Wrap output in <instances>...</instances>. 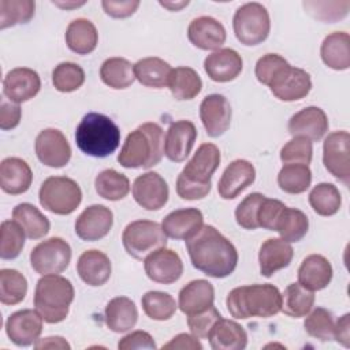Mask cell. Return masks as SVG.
<instances>
[{"label":"cell","mask_w":350,"mask_h":350,"mask_svg":"<svg viewBox=\"0 0 350 350\" xmlns=\"http://www.w3.org/2000/svg\"><path fill=\"white\" fill-rule=\"evenodd\" d=\"M323 163L325 170L343 182L350 183V134L334 131L327 135L323 145Z\"/></svg>","instance_id":"obj_11"},{"label":"cell","mask_w":350,"mask_h":350,"mask_svg":"<svg viewBox=\"0 0 350 350\" xmlns=\"http://www.w3.org/2000/svg\"><path fill=\"white\" fill-rule=\"evenodd\" d=\"M206 339L213 350H243L247 345V334L243 327L223 317L216 321Z\"/></svg>","instance_id":"obj_31"},{"label":"cell","mask_w":350,"mask_h":350,"mask_svg":"<svg viewBox=\"0 0 350 350\" xmlns=\"http://www.w3.org/2000/svg\"><path fill=\"white\" fill-rule=\"evenodd\" d=\"M328 131V118L319 107H306L294 113L288 120V133L293 137H305L320 141Z\"/></svg>","instance_id":"obj_23"},{"label":"cell","mask_w":350,"mask_h":350,"mask_svg":"<svg viewBox=\"0 0 350 350\" xmlns=\"http://www.w3.org/2000/svg\"><path fill=\"white\" fill-rule=\"evenodd\" d=\"M189 4V1L186 0V1H160V5H163V7H165V8H168V10H171V11H178V10H180V8H183V7H186Z\"/></svg>","instance_id":"obj_62"},{"label":"cell","mask_w":350,"mask_h":350,"mask_svg":"<svg viewBox=\"0 0 350 350\" xmlns=\"http://www.w3.org/2000/svg\"><path fill=\"white\" fill-rule=\"evenodd\" d=\"M85 82L83 68L72 62H63L52 71V83L56 90L70 93L79 89Z\"/></svg>","instance_id":"obj_48"},{"label":"cell","mask_w":350,"mask_h":350,"mask_svg":"<svg viewBox=\"0 0 350 350\" xmlns=\"http://www.w3.org/2000/svg\"><path fill=\"white\" fill-rule=\"evenodd\" d=\"M146 276L160 284H172L183 273V262L179 254L171 249L160 247L144 258Z\"/></svg>","instance_id":"obj_14"},{"label":"cell","mask_w":350,"mask_h":350,"mask_svg":"<svg viewBox=\"0 0 350 350\" xmlns=\"http://www.w3.org/2000/svg\"><path fill=\"white\" fill-rule=\"evenodd\" d=\"M314 304L313 291L299 283H291L282 294V312L290 317L299 319L306 316Z\"/></svg>","instance_id":"obj_39"},{"label":"cell","mask_w":350,"mask_h":350,"mask_svg":"<svg viewBox=\"0 0 350 350\" xmlns=\"http://www.w3.org/2000/svg\"><path fill=\"white\" fill-rule=\"evenodd\" d=\"M139 4L141 3L138 0H129V1L104 0V1H101V5H103L105 14L112 18H116V19L131 16L137 11Z\"/></svg>","instance_id":"obj_57"},{"label":"cell","mask_w":350,"mask_h":350,"mask_svg":"<svg viewBox=\"0 0 350 350\" xmlns=\"http://www.w3.org/2000/svg\"><path fill=\"white\" fill-rule=\"evenodd\" d=\"M232 27L235 37L241 44L247 46L258 45L264 42L269 34V14L260 3H246L235 11Z\"/></svg>","instance_id":"obj_8"},{"label":"cell","mask_w":350,"mask_h":350,"mask_svg":"<svg viewBox=\"0 0 350 350\" xmlns=\"http://www.w3.org/2000/svg\"><path fill=\"white\" fill-rule=\"evenodd\" d=\"M27 293V280L16 269L3 268L0 271V301L4 305L22 302Z\"/></svg>","instance_id":"obj_44"},{"label":"cell","mask_w":350,"mask_h":350,"mask_svg":"<svg viewBox=\"0 0 350 350\" xmlns=\"http://www.w3.org/2000/svg\"><path fill=\"white\" fill-rule=\"evenodd\" d=\"M168 88L174 98L191 100L201 92L202 81L191 67H176L171 71Z\"/></svg>","instance_id":"obj_38"},{"label":"cell","mask_w":350,"mask_h":350,"mask_svg":"<svg viewBox=\"0 0 350 350\" xmlns=\"http://www.w3.org/2000/svg\"><path fill=\"white\" fill-rule=\"evenodd\" d=\"M163 349H182V350H201L202 345L198 342V338L189 334H179L174 336Z\"/></svg>","instance_id":"obj_59"},{"label":"cell","mask_w":350,"mask_h":350,"mask_svg":"<svg viewBox=\"0 0 350 350\" xmlns=\"http://www.w3.org/2000/svg\"><path fill=\"white\" fill-rule=\"evenodd\" d=\"M25 231L15 220H4L0 227V256L3 260L16 258L25 245Z\"/></svg>","instance_id":"obj_47"},{"label":"cell","mask_w":350,"mask_h":350,"mask_svg":"<svg viewBox=\"0 0 350 350\" xmlns=\"http://www.w3.org/2000/svg\"><path fill=\"white\" fill-rule=\"evenodd\" d=\"M197 138V129L190 120H176L170 124L164 138V154L174 163L186 160Z\"/></svg>","instance_id":"obj_20"},{"label":"cell","mask_w":350,"mask_h":350,"mask_svg":"<svg viewBox=\"0 0 350 350\" xmlns=\"http://www.w3.org/2000/svg\"><path fill=\"white\" fill-rule=\"evenodd\" d=\"M168 196V185L157 172H145L137 176L133 183V197L146 211L161 209L167 204Z\"/></svg>","instance_id":"obj_15"},{"label":"cell","mask_w":350,"mask_h":350,"mask_svg":"<svg viewBox=\"0 0 350 350\" xmlns=\"http://www.w3.org/2000/svg\"><path fill=\"white\" fill-rule=\"evenodd\" d=\"M98 42V33L93 22L78 18L70 22L66 30V44L77 55H88L93 52Z\"/></svg>","instance_id":"obj_34"},{"label":"cell","mask_w":350,"mask_h":350,"mask_svg":"<svg viewBox=\"0 0 350 350\" xmlns=\"http://www.w3.org/2000/svg\"><path fill=\"white\" fill-rule=\"evenodd\" d=\"M42 317L37 310L22 309L8 316L5 332L10 340L16 346L34 345L42 332Z\"/></svg>","instance_id":"obj_16"},{"label":"cell","mask_w":350,"mask_h":350,"mask_svg":"<svg viewBox=\"0 0 350 350\" xmlns=\"http://www.w3.org/2000/svg\"><path fill=\"white\" fill-rule=\"evenodd\" d=\"M171 66L160 57H144L134 64L135 79L146 88L161 89L168 86Z\"/></svg>","instance_id":"obj_35"},{"label":"cell","mask_w":350,"mask_h":350,"mask_svg":"<svg viewBox=\"0 0 350 350\" xmlns=\"http://www.w3.org/2000/svg\"><path fill=\"white\" fill-rule=\"evenodd\" d=\"M36 3L33 0H1L0 29L27 23L34 16Z\"/></svg>","instance_id":"obj_46"},{"label":"cell","mask_w":350,"mask_h":350,"mask_svg":"<svg viewBox=\"0 0 350 350\" xmlns=\"http://www.w3.org/2000/svg\"><path fill=\"white\" fill-rule=\"evenodd\" d=\"M309 204L317 215L332 216L340 209L342 197L335 185L323 182L316 185L309 193Z\"/></svg>","instance_id":"obj_42"},{"label":"cell","mask_w":350,"mask_h":350,"mask_svg":"<svg viewBox=\"0 0 350 350\" xmlns=\"http://www.w3.org/2000/svg\"><path fill=\"white\" fill-rule=\"evenodd\" d=\"M111 260L101 250L92 249L83 252L77 262V272L79 278L92 287L103 286L111 278Z\"/></svg>","instance_id":"obj_26"},{"label":"cell","mask_w":350,"mask_h":350,"mask_svg":"<svg viewBox=\"0 0 350 350\" xmlns=\"http://www.w3.org/2000/svg\"><path fill=\"white\" fill-rule=\"evenodd\" d=\"M332 279V265L321 254H310L304 258L298 269V283L310 291L325 288Z\"/></svg>","instance_id":"obj_30"},{"label":"cell","mask_w":350,"mask_h":350,"mask_svg":"<svg viewBox=\"0 0 350 350\" xmlns=\"http://www.w3.org/2000/svg\"><path fill=\"white\" fill-rule=\"evenodd\" d=\"M113 213L104 205L88 206L75 220V234L88 242L104 238L112 228Z\"/></svg>","instance_id":"obj_18"},{"label":"cell","mask_w":350,"mask_h":350,"mask_svg":"<svg viewBox=\"0 0 350 350\" xmlns=\"http://www.w3.org/2000/svg\"><path fill=\"white\" fill-rule=\"evenodd\" d=\"M21 108L18 104L8 103L5 100L1 101L0 107V127L1 130L15 129L21 122Z\"/></svg>","instance_id":"obj_58"},{"label":"cell","mask_w":350,"mask_h":350,"mask_svg":"<svg viewBox=\"0 0 350 350\" xmlns=\"http://www.w3.org/2000/svg\"><path fill=\"white\" fill-rule=\"evenodd\" d=\"M321 60L332 70L342 71L350 67V37L345 31L328 34L320 46Z\"/></svg>","instance_id":"obj_33"},{"label":"cell","mask_w":350,"mask_h":350,"mask_svg":"<svg viewBox=\"0 0 350 350\" xmlns=\"http://www.w3.org/2000/svg\"><path fill=\"white\" fill-rule=\"evenodd\" d=\"M312 183V171L305 164H284L278 174L279 187L288 194H301Z\"/></svg>","instance_id":"obj_43"},{"label":"cell","mask_w":350,"mask_h":350,"mask_svg":"<svg viewBox=\"0 0 350 350\" xmlns=\"http://www.w3.org/2000/svg\"><path fill=\"white\" fill-rule=\"evenodd\" d=\"M119 350H133V349H156V343L150 334L145 331H134L124 338H122L118 343Z\"/></svg>","instance_id":"obj_56"},{"label":"cell","mask_w":350,"mask_h":350,"mask_svg":"<svg viewBox=\"0 0 350 350\" xmlns=\"http://www.w3.org/2000/svg\"><path fill=\"white\" fill-rule=\"evenodd\" d=\"M12 219L23 228L30 239H40L49 232L51 223L34 205L29 202L18 204L12 211Z\"/></svg>","instance_id":"obj_36"},{"label":"cell","mask_w":350,"mask_h":350,"mask_svg":"<svg viewBox=\"0 0 350 350\" xmlns=\"http://www.w3.org/2000/svg\"><path fill=\"white\" fill-rule=\"evenodd\" d=\"M142 309L145 314L157 321L170 320L176 312V302L172 295L163 291H148L141 299Z\"/></svg>","instance_id":"obj_45"},{"label":"cell","mask_w":350,"mask_h":350,"mask_svg":"<svg viewBox=\"0 0 350 350\" xmlns=\"http://www.w3.org/2000/svg\"><path fill=\"white\" fill-rule=\"evenodd\" d=\"M105 324L116 332H127L137 324L138 310L135 304L127 297H115L105 306Z\"/></svg>","instance_id":"obj_32"},{"label":"cell","mask_w":350,"mask_h":350,"mask_svg":"<svg viewBox=\"0 0 350 350\" xmlns=\"http://www.w3.org/2000/svg\"><path fill=\"white\" fill-rule=\"evenodd\" d=\"M189 41L202 51H217L226 42V29L212 16H198L187 27Z\"/></svg>","instance_id":"obj_22"},{"label":"cell","mask_w":350,"mask_h":350,"mask_svg":"<svg viewBox=\"0 0 350 350\" xmlns=\"http://www.w3.org/2000/svg\"><path fill=\"white\" fill-rule=\"evenodd\" d=\"M94 187L100 197L109 201H119L129 194L130 180L124 174L109 168L96 176Z\"/></svg>","instance_id":"obj_41"},{"label":"cell","mask_w":350,"mask_h":350,"mask_svg":"<svg viewBox=\"0 0 350 350\" xmlns=\"http://www.w3.org/2000/svg\"><path fill=\"white\" fill-rule=\"evenodd\" d=\"M334 339L343 345L345 347L350 346V314L346 313L335 323Z\"/></svg>","instance_id":"obj_60"},{"label":"cell","mask_w":350,"mask_h":350,"mask_svg":"<svg viewBox=\"0 0 350 350\" xmlns=\"http://www.w3.org/2000/svg\"><path fill=\"white\" fill-rule=\"evenodd\" d=\"M215 301V288L205 279H197L187 283L179 291L178 306L186 316L200 313L211 306Z\"/></svg>","instance_id":"obj_29"},{"label":"cell","mask_w":350,"mask_h":350,"mask_svg":"<svg viewBox=\"0 0 350 350\" xmlns=\"http://www.w3.org/2000/svg\"><path fill=\"white\" fill-rule=\"evenodd\" d=\"M163 154V129L157 123L148 122L126 137L118 161L124 168H150L161 161Z\"/></svg>","instance_id":"obj_4"},{"label":"cell","mask_w":350,"mask_h":350,"mask_svg":"<svg viewBox=\"0 0 350 350\" xmlns=\"http://www.w3.org/2000/svg\"><path fill=\"white\" fill-rule=\"evenodd\" d=\"M33 182L29 164L19 157H7L0 164V186L4 193L16 196L26 193Z\"/></svg>","instance_id":"obj_27"},{"label":"cell","mask_w":350,"mask_h":350,"mask_svg":"<svg viewBox=\"0 0 350 350\" xmlns=\"http://www.w3.org/2000/svg\"><path fill=\"white\" fill-rule=\"evenodd\" d=\"M305 10L323 22H336L343 19L350 8L349 1H304Z\"/></svg>","instance_id":"obj_50"},{"label":"cell","mask_w":350,"mask_h":350,"mask_svg":"<svg viewBox=\"0 0 350 350\" xmlns=\"http://www.w3.org/2000/svg\"><path fill=\"white\" fill-rule=\"evenodd\" d=\"M313 156L312 141L305 137H293L282 149L280 160L284 164H305L309 165Z\"/></svg>","instance_id":"obj_51"},{"label":"cell","mask_w":350,"mask_h":350,"mask_svg":"<svg viewBox=\"0 0 350 350\" xmlns=\"http://www.w3.org/2000/svg\"><path fill=\"white\" fill-rule=\"evenodd\" d=\"M287 64H288V62L284 57H282L280 55L267 53L257 60L254 72H256L258 82L268 86L269 82L272 81V78Z\"/></svg>","instance_id":"obj_54"},{"label":"cell","mask_w":350,"mask_h":350,"mask_svg":"<svg viewBox=\"0 0 350 350\" xmlns=\"http://www.w3.org/2000/svg\"><path fill=\"white\" fill-rule=\"evenodd\" d=\"M309 230L308 216L295 208H284L278 219L276 230L282 239L286 242L301 241Z\"/></svg>","instance_id":"obj_40"},{"label":"cell","mask_w":350,"mask_h":350,"mask_svg":"<svg viewBox=\"0 0 350 350\" xmlns=\"http://www.w3.org/2000/svg\"><path fill=\"white\" fill-rule=\"evenodd\" d=\"M204 226L202 212L197 208H183L168 213L161 228L164 234L174 239H189L196 235Z\"/></svg>","instance_id":"obj_25"},{"label":"cell","mask_w":350,"mask_h":350,"mask_svg":"<svg viewBox=\"0 0 350 350\" xmlns=\"http://www.w3.org/2000/svg\"><path fill=\"white\" fill-rule=\"evenodd\" d=\"M100 77L112 89H126L135 81L134 64L124 57H109L101 64Z\"/></svg>","instance_id":"obj_37"},{"label":"cell","mask_w":350,"mask_h":350,"mask_svg":"<svg viewBox=\"0 0 350 350\" xmlns=\"http://www.w3.org/2000/svg\"><path fill=\"white\" fill-rule=\"evenodd\" d=\"M34 347L37 350H44V349H62V350H70V345L67 340L62 336H48L44 339H38L34 343Z\"/></svg>","instance_id":"obj_61"},{"label":"cell","mask_w":350,"mask_h":350,"mask_svg":"<svg viewBox=\"0 0 350 350\" xmlns=\"http://www.w3.org/2000/svg\"><path fill=\"white\" fill-rule=\"evenodd\" d=\"M77 146L88 156L107 157L120 144V130L107 115L89 112L75 130Z\"/></svg>","instance_id":"obj_5"},{"label":"cell","mask_w":350,"mask_h":350,"mask_svg":"<svg viewBox=\"0 0 350 350\" xmlns=\"http://www.w3.org/2000/svg\"><path fill=\"white\" fill-rule=\"evenodd\" d=\"M220 319L221 314L219 313V310L215 306H211L200 313L187 316V325L194 336H197L198 339H206L212 327Z\"/></svg>","instance_id":"obj_53"},{"label":"cell","mask_w":350,"mask_h":350,"mask_svg":"<svg viewBox=\"0 0 350 350\" xmlns=\"http://www.w3.org/2000/svg\"><path fill=\"white\" fill-rule=\"evenodd\" d=\"M38 160L51 168H62L71 159V146L66 135L57 129H45L36 138Z\"/></svg>","instance_id":"obj_13"},{"label":"cell","mask_w":350,"mask_h":350,"mask_svg":"<svg viewBox=\"0 0 350 350\" xmlns=\"http://www.w3.org/2000/svg\"><path fill=\"white\" fill-rule=\"evenodd\" d=\"M53 4L62 7V8H71V7H79V5H83L85 3H59V1H53Z\"/></svg>","instance_id":"obj_63"},{"label":"cell","mask_w":350,"mask_h":350,"mask_svg":"<svg viewBox=\"0 0 350 350\" xmlns=\"http://www.w3.org/2000/svg\"><path fill=\"white\" fill-rule=\"evenodd\" d=\"M71 261L70 245L59 238L52 237L40 242L30 253L31 268L40 275H59Z\"/></svg>","instance_id":"obj_10"},{"label":"cell","mask_w":350,"mask_h":350,"mask_svg":"<svg viewBox=\"0 0 350 350\" xmlns=\"http://www.w3.org/2000/svg\"><path fill=\"white\" fill-rule=\"evenodd\" d=\"M294 256V250L290 242L282 238L267 239L258 252L260 272L265 278H271L279 269L290 265Z\"/></svg>","instance_id":"obj_28"},{"label":"cell","mask_w":350,"mask_h":350,"mask_svg":"<svg viewBox=\"0 0 350 350\" xmlns=\"http://www.w3.org/2000/svg\"><path fill=\"white\" fill-rule=\"evenodd\" d=\"M72 301L74 287L68 279L60 275H44L36 284L34 306L45 323L63 321Z\"/></svg>","instance_id":"obj_6"},{"label":"cell","mask_w":350,"mask_h":350,"mask_svg":"<svg viewBox=\"0 0 350 350\" xmlns=\"http://www.w3.org/2000/svg\"><path fill=\"white\" fill-rule=\"evenodd\" d=\"M265 196L261 193H252L246 196L235 209L237 223L245 230L258 228L257 215Z\"/></svg>","instance_id":"obj_52"},{"label":"cell","mask_w":350,"mask_h":350,"mask_svg":"<svg viewBox=\"0 0 350 350\" xmlns=\"http://www.w3.org/2000/svg\"><path fill=\"white\" fill-rule=\"evenodd\" d=\"M268 88L282 101H297L309 94L312 79L305 70L287 64L272 78Z\"/></svg>","instance_id":"obj_12"},{"label":"cell","mask_w":350,"mask_h":350,"mask_svg":"<svg viewBox=\"0 0 350 350\" xmlns=\"http://www.w3.org/2000/svg\"><path fill=\"white\" fill-rule=\"evenodd\" d=\"M284 208H286V205L282 201L265 197L258 209V215H257L258 227H262L269 231H275L278 219Z\"/></svg>","instance_id":"obj_55"},{"label":"cell","mask_w":350,"mask_h":350,"mask_svg":"<svg viewBox=\"0 0 350 350\" xmlns=\"http://www.w3.org/2000/svg\"><path fill=\"white\" fill-rule=\"evenodd\" d=\"M41 89L40 75L27 67L12 68L3 79L4 96L15 104L33 98Z\"/></svg>","instance_id":"obj_19"},{"label":"cell","mask_w":350,"mask_h":350,"mask_svg":"<svg viewBox=\"0 0 350 350\" xmlns=\"http://www.w3.org/2000/svg\"><path fill=\"white\" fill-rule=\"evenodd\" d=\"M256 179V170L247 160L238 159L230 163L224 170L219 183L217 191L224 200H234Z\"/></svg>","instance_id":"obj_21"},{"label":"cell","mask_w":350,"mask_h":350,"mask_svg":"<svg viewBox=\"0 0 350 350\" xmlns=\"http://www.w3.org/2000/svg\"><path fill=\"white\" fill-rule=\"evenodd\" d=\"M40 204L55 215L72 213L82 201L79 185L67 176L46 178L38 191Z\"/></svg>","instance_id":"obj_7"},{"label":"cell","mask_w":350,"mask_h":350,"mask_svg":"<svg viewBox=\"0 0 350 350\" xmlns=\"http://www.w3.org/2000/svg\"><path fill=\"white\" fill-rule=\"evenodd\" d=\"M230 314L235 319H268L282 310V294L273 284H250L232 288L226 299Z\"/></svg>","instance_id":"obj_3"},{"label":"cell","mask_w":350,"mask_h":350,"mask_svg":"<svg viewBox=\"0 0 350 350\" xmlns=\"http://www.w3.org/2000/svg\"><path fill=\"white\" fill-rule=\"evenodd\" d=\"M220 159V150L215 144L205 142L200 145L194 156L178 175V196L189 201L206 197L212 186L211 178L217 170Z\"/></svg>","instance_id":"obj_2"},{"label":"cell","mask_w":350,"mask_h":350,"mask_svg":"<svg viewBox=\"0 0 350 350\" xmlns=\"http://www.w3.org/2000/svg\"><path fill=\"white\" fill-rule=\"evenodd\" d=\"M304 327L308 335L321 342H329L334 339V331H335L334 316L325 308L317 306L312 312H309L308 317L304 321Z\"/></svg>","instance_id":"obj_49"},{"label":"cell","mask_w":350,"mask_h":350,"mask_svg":"<svg viewBox=\"0 0 350 350\" xmlns=\"http://www.w3.org/2000/svg\"><path fill=\"white\" fill-rule=\"evenodd\" d=\"M185 242L193 267L202 273L221 279L235 271L238 252L213 226H202L196 235Z\"/></svg>","instance_id":"obj_1"},{"label":"cell","mask_w":350,"mask_h":350,"mask_svg":"<svg viewBox=\"0 0 350 350\" xmlns=\"http://www.w3.org/2000/svg\"><path fill=\"white\" fill-rule=\"evenodd\" d=\"M243 67L241 55L231 48H221L204 60V68L208 77L215 82H230L235 79Z\"/></svg>","instance_id":"obj_24"},{"label":"cell","mask_w":350,"mask_h":350,"mask_svg":"<svg viewBox=\"0 0 350 350\" xmlns=\"http://www.w3.org/2000/svg\"><path fill=\"white\" fill-rule=\"evenodd\" d=\"M122 242L126 252L137 258L144 260L152 252L167 245V235L161 224L152 220H135L126 226L122 234Z\"/></svg>","instance_id":"obj_9"},{"label":"cell","mask_w":350,"mask_h":350,"mask_svg":"<svg viewBox=\"0 0 350 350\" xmlns=\"http://www.w3.org/2000/svg\"><path fill=\"white\" fill-rule=\"evenodd\" d=\"M231 105L223 94H209L200 105V118L209 137L223 135L231 124Z\"/></svg>","instance_id":"obj_17"}]
</instances>
